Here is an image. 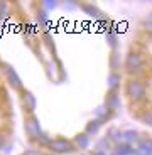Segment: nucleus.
Instances as JSON below:
<instances>
[{"label":"nucleus","mask_w":152,"mask_h":155,"mask_svg":"<svg viewBox=\"0 0 152 155\" xmlns=\"http://www.w3.org/2000/svg\"><path fill=\"white\" fill-rule=\"evenodd\" d=\"M25 132H27V135L31 137V138H39L42 133H41V123L39 120H37V116L35 115H29L27 118H25Z\"/></svg>","instance_id":"obj_4"},{"label":"nucleus","mask_w":152,"mask_h":155,"mask_svg":"<svg viewBox=\"0 0 152 155\" xmlns=\"http://www.w3.org/2000/svg\"><path fill=\"white\" fill-rule=\"evenodd\" d=\"M35 105H37V101H35V96L27 91V89H22V106L24 110L29 113V115H34V110H35Z\"/></svg>","instance_id":"obj_6"},{"label":"nucleus","mask_w":152,"mask_h":155,"mask_svg":"<svg viewBox=\"0 0 152 155\" xmlns=\"http://www.w3.org/2000/svg\"><path fill=\"white\" fill-rule=\"evenodd\" d=\"M27 155H39V153H37V152H29Z\"/></svg>","instance_id":"obj_16"},{"label":"nucleus","mask_w":152,"mask_h":155,"mask_svg":"<svg viewBox=\"0 0 152 155\" xmlns=\"http://www.w3.org/2000/svg\"><path fill=\"white\" fill-rule=\"evenodd\" d=\"M106 108H110V110H117L118 106H120V96H118L115 91H112V93L106 96Z\"/></svg>","instance_id":"obj_7"},{"label":"nucleus","mask_w":152,"mask_h":155,"mask_svg":"<svg viewBox=\"0 0 152 155\" xmlns=\"http://www.w3.org/2000/svg\"><path fill=\"white\" fill-rule=\"evenodd\" d=\"M4 145H5V137L2 135V133H0V148L4 147Z\"/></svg>","instance_id":"obj_14"},{"label":"nucleus","mask_w":152,"mask_h":155,"mask_svg":"<svg viewBox=\"0 0 152 155\" xmlns=\"http://www.w3.org/2000/svg\"><path fill=\"white\" fill-rule=\"evenodd\" d=\"M100 127H101V120L90 121V123H88V127H86V133H96Z\"/></svg>","instance_id":"obj_11"},{"label":"nucleus","mask_w":152,"mask_h":155,"mask_svg":"<svg viewBox=\"0 0 152 155\" xmlns=\"http://www.w3.org/2000/svg\"><path fill=\"white\" fill-rule=\"evenodd\" d=\"M118 83H120V76H118V74H115V73H112L108 76V86H110V89L113 91V89L117 88Z\"/></svg>","instance_id":"obj_12"},{"label":"nucleus","mask_w":152,"mask_h":155,"mask_svg":"<svg viewBox=\"0 0 152 155\" xmlns=\"http://www.w3.org/2000/svg\"><path fill=\"white\" fill-rule=\"evenodd\" d=\"M122 138H123L125 142L135 140V138H137V132H132V130H129V132H123V133H122Z\"/></svg>","instance_id":"obj_13"},{"label":"nucleus","mask_w":152,"mask_h":155,"mask_svg":"<svg viewBox=\"0 0 152 155\" xmlns=\"http://www.w3.org/2000/svg\"><path fill=\"white\" fill-rule=\"evenodd\" d=\"M74 142H76V145L79 148H86L88 143H90V137H88V133H81V135H78L74 138Z\"/></svg>","instance_id":"obj_8"},{"label":"nucleus","mask_w":152,"mask_h":155,"mask_svg":"<svg viewBox=\"0 0 152 155\" xmlns=\"http://www.w3.org/2000/svg\"><path fill=\"white\" fill-rule=\"evenodd\" d=\"M4 66V71H5V76H7V81L10 83L12 88H15V89H22V83H20V78L19 74L15 73V69L10 66V64H2Z\"/></svg>","instance_id":"obj_5"},{"label":"nucleus","mask_w":152,"mask_h":155,"mask_svg":"<svg viewBox=\"0 0 152 155\" xmlns=\"http://www.w3.org/2000/svg\"><path fill=\"white\" fill-rule=\"evenodd\" d=\"M132 153H133V150L127 143H122L115 148V155H132Z\"/></svg>","instance_id":"obj_9"},{"label":"nucleus","mask_w":152,"mask_h":155,"mask_svg":"<svg viewBox=\"0 0 152 155\" xmlns=\"http://www.w3.org/2000/svg\"><path fill=\"white\" fill-rule=\"evenodd\" d=\"M125 91H127V96L130 98V101H133V103H139V101H142L145 98V86H144V83L139 81V79H135V78L127 81Z\"/></svg>","instance_id":"obj_1"},{"label":"nucleus","mask_w":152,"mask_h":155,"mask_svg":"<svg viewBox=\"0 0 152 155\" xmlns=\"http://www.w3.org/2000/svg\"><path fill=\"white\" fill-rule=\"evenodd\" d=\"M140 120L144 121V123H147V125H150V127H152V108H145L144 111H142Z\"/></svg>","instance_id":"obj_10"},{"label":"nucleus","mask_w":152,"mask_h":155,"mask_svg":"<svg viewBox=\"0 0 152 155\" xmlns=\"http://www.w3.org/2000/svg\"><path fill=\"white\" fill-rule=\"evenodd\" d=\"M93 155H106V153H105V152H98L96 150V152H93Z\"/></svg>","instance_id":"obj_15"},{"label":"nucleus","mask_w":152,"mask_h":155,"mask_svg":"<svg viewBox=\"0 0 152 155\" xmlns=\"http://www.w3.org/2000/svg\"><path fill=\"white\" fill-rule=\"evenodd\" d=\"M125 69L129 74H139L144 71V59L139 52L135 51H130L127 58H125Z\"/></svg>","instance_id":"obj_2"},{"label":"nucleus","mask_w":152,"mask_h":155,"mask_svg":"<svg viewBox=\"0 0 152 155\" xmlns=\"http://www.w3.org/2000/svg\"><path fill=\"white\" fill-rule=\"evenodd\" d=\"M47 147L54 152V153H71V152H74V145L71 143L69 140H66V138H54V140H51Z\"/></svg>","instance_id":"obj_3"},{"label":"nucleus","mask_w":152,"mask_h":155,"mask_svg":"<svg viewBox=\"0 0 152 155\" xmlns=\"http://www.w3.org/2000/svg\"><path fill=\"white\" fill-rule=\"evenodd\" d=\"M51 155H52V153H51Z\"/></svg>","instance_id":"obj_17"}]
</instances>
